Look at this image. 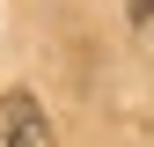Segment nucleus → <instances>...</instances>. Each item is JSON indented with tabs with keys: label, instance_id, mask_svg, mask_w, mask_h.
Here are the masks:
<instances>
[{
	"label": "nucleus",
	"instance_id": "2",
	"mask_svg": "<svg viewBox=\"0 0 154 147\" xmlns=\"http://www.w3.org/2000/svg\"><path fill=\"white\" fill-rule=\"evenodd\" d=\"M132 15H140V22H147V15H154V0H132Z\"/></svg>",
	"mask_w": 154,
	"mask_h": 147
},
{
	"label": "nucleus",
	"instance_id": "1",
	"mask_svg": "<svg viewBox=\"0 0 154 147\" xmlns=\"http://www.w3.org/2000/svg\"><path fill=\"white\" fill-rule=\"evenodd\" d=\"M0 147H51V125L37 110V96H8L0 103Z\"/></svg>",
	"mask_w": 154,
	"mask_h": 147
}]
</instances>
